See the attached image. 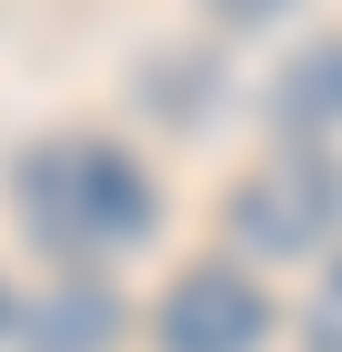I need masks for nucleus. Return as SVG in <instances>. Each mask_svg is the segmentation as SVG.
Returning <instances> with one entry per match:
<instances>
[{
  "mask_svg": "<svg viewBox=\"0 0 342 352\" xmlns=\"http://www.w3.org/2000/svg\"><path fill=\"white\" fill-rule=\"evenodd\" d=\"M272 121L292 151H322V131H342V41H302L272 81Z\"/></svg>",
  "mask_w": 342,
  "mask_h": 352,
  "instance_id": "obj_4",
  "label": "nucleus"
},
{
  "mask_svg": "<svg viewBox=\"0 0 342 352\" xmlns=\"http://www.w3.org/2000/svg\"><path fill=\"white\" fill-rule=\"evenodd\" d=\"M302 332H312V352H342V262H332V282L312 292V322Z\"/></svg>",
  "mask_w": 342,
  "mask_h": 352,
  "instance_id": "obj_6",
  "label": "nucleus"
},
{
  "mask_svg": "<svg viewBox=\"0 0 342 352\" xmlns=\"http://www.w3.org/2000/svg\"><path fill=\"white\" fill-rule=\"evenodd\" d=\"M10 191H21L30 242L61 252V262H111V252L151 242V221H161L151 171H141L121 141H101V131H61V141H41V151H21Z\"/></svg>",
  "mask_w": 342,
  "mask_h": 352,
  "instance_id": "obj_1",
  "label": "nucleus"
},
{
  "mask_svg": "<svg viewBox=\"0 0 342 352\" xmlns=\"http://www.w3.org/2000/svg\"><path fill=\"white\" fill-rule=\"evenodd\" d=\"M262 332H272V302L232 262H191L161 292V352H262Z\"/></svg>",
  "mask_w": 342,
  "mask_h": 352,
  "instance_id": "obj_3",
  "label": "nucleus"
},
{
  "mask_svg": "<svg viewBox=\"0 0 342 352\" xmlns=\"http://www.w3.org/2000/svg\"><path fill=\"white\" fill-rule=\"evenodd\" d=\"M21 332H30V352H111L121 302H111V282H51Z\"/></svg>",
  "mask_w": 342,
  "mask_h": 352,
  "instance_id": "obj_5",
  "label": "nucleus"
},
{
  "mask_svg": "<svg viewBox=\"0 0 342 352\" xmlns=\"http://www.w3.org/2000/svg\"><path fill=\"white\" fill-rule=\"evenodd\" d=\"M342 232V162L332 151H272L262 171H242L232 182V242L262 252V262H292V252H312Z\"/></svg>",
  "mask_w": 342,
  "mask_h": 352,
  "instance_id": "obj_2",
  "label": "nucleus"
}]
</instances>
